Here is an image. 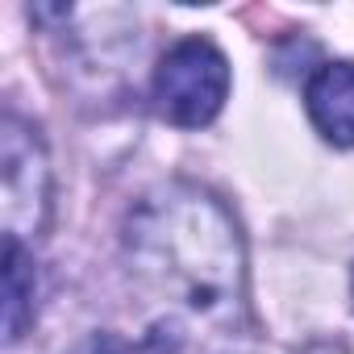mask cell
<instances>
[{"mask_svg": "<svg viewBox=\"0 0 354 354\" xmlns=\"http://www.w3.org/2000/svg\"><path fill=\"white\" fill-rule=\"evenodd\" d=\"M34 254L26 250V242L5 238V342H21L26 329L34 325Z\"/></svg>", "mask_w": 354, "mask_h": 354, "instance_id": "obj_5", "label": "cell"}, {"mask_svg": "<svg viewBox=\"0 0 354 354\" xmlns=\"http://www.w3.org/2000/svg\"><path fill=\"white\" fill-rule=\"evenodd\" d=\"M0 196H5V238H38L50 221V158L34 125L17 113L0 121Z\"/></svg>", "mask_w": 354, "mask_h": 354, "instance_id": "obj_3", "label": "cell"}, {"mask_svg": "<svg viewBox=\"0 0 354 354\" xmlns=\"http://www.w3.org/2000/svg\"><path fill=\"white\" fill-rule=\"evenodd\" d=\"M71 354H171V342H167L162 333H150V337H142V342H129V337H121V333L100 329V333H88Z\"/></svg>", "mask_w": 354, "mask_h": 354, "instance_id": "obj_6", "label": "cell"}, {"mask_svg": "<svg viewBox=\"0 0 354 354\" xmlns=\"http://www.w3.org/2000/svg\"><path fill=\"white\" fill-rule=\"evenodd\" d=\"M304 109L325 142L354 150V63H321L304 84Z\"/></svg>", "mask_w": 354, "mask_h": 354, "instance_id": "obj_4", "label": "cell"}, {"mask_svg": "<svg viewBox=\"0 0 354 354\" xmlns=\"http://www.w3.org/2000/svg\"><path fill=\"white\" fill-rule=\"evenodd\" d=\"M125 259L146 292L205 325L246 304V250L230 209L196 184H162L125 217Z\"/></svg>", "mask_w": 354, "mask_h": 354, "instance_id": "obj_1", "label": "cell"}, {"mask_svg": "<svg viewBox=\"0 0 354 354\" xmlns=\"http://www.w3.org/2000/svg\"><path fill=\"white\" fill-rule=\"evenodd\" d=\"M230 96V63L209 38L175 42L154 67V104L171 125L201 129Z\"/></svg>", "mask_w": 354, "mask_h": 354, "instance_id": "obj_2", "label": "cell"}]
</instances>
